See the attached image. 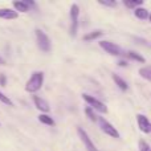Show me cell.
<instances>
[{
    "label": "cell",
    "mask_w": 151,
    "mask_h": 151,
    "mask_svg": "<svg viewBox=\"0 0 151 151\" xmlns=\"http://www.w3.org/2000/svg\"><path fill=\"white\" fill-rule=\"evenodd\" d=\"M42 83H44V73L42 72H35V73H32L31 78L27 81L25 91L31 94L37 93L42 88Z\"/></svg>",
    "instance_id": "obj_1"
},
{
    "label": "cell",
    "mask_w": 151,
    "mask_h": 151,
    "mask_svg": "<svg viewBox=\"0 0 151 151\" xmlns=\"http://www.w3.org/2000/svg\"><path fill=\"white\" fill-rule=\"evenodd\" d=\"M35 35H36V41H37L39 49L44 53H49L52 50V42H50L49 36L42 29H39V28L35 31Z\"/></svg>",
    "instance_id": "obj_2"
},
{
    "label": "cell",
    "mask_w": 151,
    "mask_h": 151,
    "mask_svg": "<svg viewBox=\"0 0 151 151\" xmlns=\"http://www.w3.org/2000/svg\"><path fill=\"white\" fill-rule=\"evenodd\" d=\"M82 99L88 104V106L90 107V109L94 110V111H98V113H101V114H106L107 113L106 104H104L102 101L97 99L96 97L90 96V94H88V93H82Z\"/></svg>",
    "instance_id": "obj_3"
},
{
    "label": "cell",
    "mask_w": 151,
    "mask_h": 151,
    "mask_svg": "<svg viewBox=\"0 0 151 151\" xmlns=\"http://www.w3.org/2000/svg\"><path fill=\"white\" fill-rule=\"evenodd\" d=\"M69 16H70V28H69V33L72 37H76L78 32V17H80V7L77 4H72L70 11H69Z\"/></svg>",
    "instance_id": "obj_4"
},
{
    "label": "cell",
    "mask_w": 151,
    "mask_h": 151,
    "mask_svg": "<svg viewBox=\"0 0 151 151\" xmlns=\"http://www.w3.org/2000/svg\"><path fill=\"white\" fill-rule=\"evenodd\" d=\"M97 121H98L99 129H101V130L104 131L106 135L111 137V138H114V139L119 138V133H118V130L109 122V121H106L104 117H98V119H97Z\"/></svg>",
    "instance_id": "obj_5"
},
{
    "label": "cell",
    "mask_w": 151,
    "mask_h": 151,
    "mask_svg": "<svg viewBox=\"0 0 151 151\" xmlns=\"http://www.w3.org/2000/svg\"><path fill=\"white\" fill-rule=\"evenodd\" d=\"M98 45L105 50L106 53L111 56H121L122 55V49H121L119 45H117L115 42L111 41H107V40H102V41L98 42Z\"/></svg>",
    "instance_id": "obj_6"
},
{
    "label": "cell",
    "mask_w": 151,
    "mask_h": 151,
    "mask_svg": "<svg viewBox=\"0 0 151 151\" xmlns=\"http://www.w3.org/2000/svg\"><path fill=\"white\" fill-rule=\"evenodd\" d=\"M77 134H78V137H80V139L82 141L83 146L86 147L88 151H99L97 149L96 145H94V142L91 141V138L88 135V133H86L82 127H77Z\"/></svg>",
    "instance_id": "obj_7"
},
{
    "label": "cell",
    "mask_w": 151,
    "mask_h": 151,
    "mask_svg": "<svg viewBox=\"0 0 151 151\" xmlns=\"http://www.w3.org/2000/svg\"><path fill=\"white\" fill-rule=\"evenodd\" d=\"M137 122H138L139 130L143 134H150L151 133V122L149 118L143 114H137Z\"/></svg>",
    "instance_id": "obj_8"
},
{
    "label": "cell",
    "mask_w": 151,
    "mask_h": 151,
    "mask_svg": "<svg viewBox=\"0 0 151 151\" xmlns=\"http://www.w3.org/2000/svg\"><path fill=\"white\" fill-rule=\"evenodd\" d=\"M32 99H33V104H35V106H36V109L40 110L41 114H48V113L50 111L49 104H48L44 98H41V97H39V96H32Z\"/></svg>",
    "instance_id": "obj_9"
},
{
    "label": "cell",
    "mask_w": 151,
    "mask_h": 151,
    "mask_svg": "<svg viewBox=\"0 0 151 151\" xmlns=\"http://www.w3.org/2000/svg\"><path fill=\"white\" fill-rule=\"evenodd\" d=\"M19 13L15 9H11V8H0V19H5V20H13V19H17Z\"/></svg>",
    "instance_id": "obj_10"
},
{
    "label": "cell",
    "mask_w": 151,
    "mask_h": 151,
    "mask_svg": "<svg viewBox=\"0 0 151 151\" xmlns=\"http://www.w3.org/2000/svg\"><path fill=\"white\" fill-rule=\"evenodd\" d=\"M13 8H15L16 12H21V13H25L28 12L29 9H31V7H29L28 4H27V1H21V0H16V1L12 3Z\"/></svg>",
    "instance_id": "obj_11"
},
{
    "label": "cell",
    "mask_w": 151,
    "mask_h": 151,
    "mask_svg": "<svg viewBox=\"0 0 151 151\" xmlns=\"http://www.w3.org/2000/svg\"><path fill=\"white\" fill-rule=\"evenodd\" d=\"M113 81H114V83L118 86V89H121L122 91H126L129 89V85H127V82H126L125 80H123L121 76H118V74H115V73H113Z\"/></svg>",
    "instance_id": "obj_12"
},
{
    "label": "cell",
    "mask_w": 151,
    "mask_h": 151,
    "mask_svg": "<svg viewBox=\"0 0 151 151\" xmlns=\"http://www.w3.org/2000/svg\"><path fill=\"white\" fill-rule=\"evenodd\" d=\"M134 15H135L137 19H139V20H146V19H149L150 16V12L147 8H143V7H138L134 9Z\"/></svg>",
    "instance_id": "obj_13"
},
{
    "label": "cell",
    "mask_w": 151,
    "mask_h": 151,
    "mask_svg": "<svg viewBox=\"0 0 151 151\" xmlns=\"http://www.w3.org/2000/svg\"><path fill=\"white\" fill-rule=\"evenodd\" d=\"M104 35V32L102 31H91V32H89V33H86V35H83V41H93V40H98L99 37Z\"/></svg>",
    "instance_id": "obj_14"
},
{
    "label": "cell",
    "mask_w": 151,
    "mask_h": 151,
    "mask_svg": "<svg viewBox=\"0 0 151 151\" xmlns=\"http://www.w3.org/2000/svg\"><path fill=\"white\" fill-rule=\"evenodd\" d=\"M126 56H127L130 60H133V61H138V63H142V64L146 63V58H145L143 56L139 55L138 52H135V50H129V52L126 53Z\"/></svg>",
    "instance_id": "obj_15"
},
{
    "label": "cell",
    "mask_w": 151,
    "mask_h": 151,
    "mask_svg": "<svg viewBox=\"0 0 151 151\" xmlns=\"http://www.w3.org/2000/svg\"><path fill=\"white\" fill-rule=\"evenodd\" d=\"M123 4L130 9H135V8L143 5V0H123Z\"/></svg>",
    "instance_id": "obj_16"
},
{
    "label": "cell",
    "mask_w": 151,
    "mask_h": 151,
    "mask_svg": "<svg viewBox=\"0 0 151 151\" xmlns=\"http://www.w3.org/2000/svg\"><path fill=\"white\" fill-rule=\"evenodd\" d=\"M39 121L42 123V125L55 126V119H53L52 117H49L48 114H40V115H39Z\"/></svg>",
    "instance_id": "obj_17"
},
{
    "label": "cell",
    "mask_w": 151,
    "mask_h": 151,
    "mask_svg": "<svg viewBox=\"0 0 151 151\" xmlns=\"http://www.w3.org/2000/svg\"><path fill=\"white\" fill-rule=\"evenodd\" d=\"M139 76L151 82V66H143L139 69Z\"/></svg>",
    "instance_id": "obj_18"
},
{
    "label": "cell",
    "mask_w": 151,
    "mask_h": 151,
    "mask_svg": "<svg viewBox=\"0 0 151 151\" xmlns=\"http://www.w3.org/2000/svg\"><path fill=\"white\" fill-rule=\"evenodd\" d=\"M85 114H86V117H88L89 119L91 121V122H96V121L98 119V117L96 115L94 110H93V109H90L89 106H86V107H85Z\"/></svg>",
    "instance_id": "obj_19"
},
{
    "label": "cell",
    "mask_w": 151,
    "mask_h": 151,
    "mask_svg": "<svg viewBox=\"0 0 151 151\" xmlns=\"http://www.w3.org/2000/svg\"><path fill=\"white\" fill-rule=\"evenodd\" d=\"M138 149L139 151H151V146L149 145V142H146L145 139H141L138 142Z\"/></svg>",
    "instance_id": "obj_20"
},
{
    "label": "cell",
    "mask_w": 151,
    "mask_h": 151,
    "mask_svg": "<svg viewBox=\"0 0 151 151\" xmlns=\"http://www.w3.org/2000/svg\"><path fill=\"white\" fill-rule=\"evenodd\" d=\"M99 5H104V7H109V8H114L115 5H117V1H114V0H98Z\"/></svg>",
    "instance_id": "obj_21"
},
{
    "label": "cell",
    "mask_w": 151,
    "mask_h": 151,
    "mask_svg": "<svg viewBox=\"0 0 151 151\" xmlns=\"http://www.w3.org/2000/svg\"><path fill=\"white\" fill-rule=\"evenodd\" d=\"M0 102L7 105V106H13V102L11 101V98H8V97L5 96L4 93H1V91H0Z\"/></svg>",
    "instance_id": "obj_22"
},
{
    "label": "cell",
    "mask_w": 151,
    "mask_h": 151,
    "mask_svg": "<svg viewBox=\"0 0 151 151\" xmlns=\"http://www.w3.org/2000/svg\"><path fill=\"white\" fill-rule=\"evenodd\" d=\"M5 83H7V78H5V76L4 74H0V85L5 86Z\"/></svg>",
    "instance_id": "obj_23"
},
{
    "label": "cell",
    "mask_w": 151,
    "mask_h": 151,
    "mask_svg": "<svg viewBox=\"0 0 151 151\" xmlns=\"http://www.w3.org/2000/svg\"><path fill=\"white\" fill-rule=\"evenodd\" d=\"M118 65H119V66H126V65H127V63H126V61H119V63H118Z\"/></svg>",
    "instance_id": "obj_24"
},
{
    "label": "cell",
    "mask_w": 151,
    "mask_h": 151,
    "mask_svg": "<svg viewBox=\"0 0 151 151\" xmlns=\"http://www.w3.org/2000/svg\"><path fill=\"white\" fill-rule=\"evenodd\" d=\"M0 65H5V61H4V58L0 56Z\"/></svg>",
    "instance_id": "obj_25"
},
{
    "label": "cell",
    "mask_w": 151,
    "mask_h": 151,
    "mask_svg": "<svg viewBox=\"0 0 151 151\" xmlns=\"http://www.w3.org/2000/svg\"><path fill=\"white\" fill-rule=\"evenodd\" d=\"M149 20H150V23H151V13H150V16H149Z\"/></svg>",
    "instance_id": "obj_26"
}]
</instances>
